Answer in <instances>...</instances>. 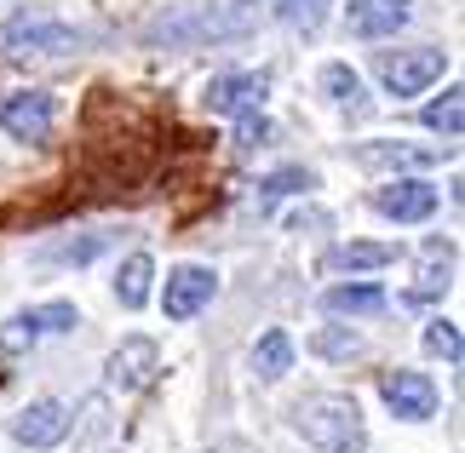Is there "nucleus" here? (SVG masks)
<instances>
[{"mask_svg": "<svg viewBox=\"0 0 465 453\" xmlns=\"http://www.w3.org/2000/svg\"><path fill=\"white\" fill-rule=\"evenodd\" d=\"M380 390H385V408L397 413V419H431V413H437V385L425 373H414V368L385 373Z\"/></svg>", "mask_w": 465, "mask_h": 453, "instance_id": "7", "label": "nucleus"}, {"mask_svg": "<svg viewBox=\"0 0 465 453\" xmlns=\"http://www.w3.org/2000/svg\"><path fill=\"white\" fill-rule=\"evenodd\" d=\"M150 276H155V264H150V252H133L127 264H121V281H115V293L127 310H138V304L150 299Z\"/></svg>", "mask_w": 465, "mask_h": 453, "instance_id": "16", "label": "nucleus"}, {"mask_svg": "<svg viewBox=\"0 0 465 453\" xmlns=\"http://www.w3.org/2000/svg\"><path fill=\"white\" fill-rule=\"evenodd\" d=\"M81 41L86 34L69 29L64 17H52L46 6H24L0 24V52H12V58H64V52H75Z\"/></svg>", "mask_w": 465, "mask_h": 453, "instance_id": "2", "label": "nucleus"}, {"mask_svg": "<svg viewBox=\"0 0 465 453\" xmlns=\"http://www.w3.org/2000/svg\"><path fill=\"white\" fill-rule=\"evenodd\" d=\"M12 437L24 442V448H58L69 437V408L64 402H35L17 413V425H12Z\"/></svg>", "mask_w": 465, "mask_h": 453, "instance_id": "9", "label": "nucleus"}, {"mask_svg": "<svg viewBox=\"0 0 465 453\" xmlns=\"http://www.w3.org/2000/svg\"><path fill=\"white\" fill-rule=\"evenodd\" d=\"M35 339H41V333H35V328H29L24 316H12L6 328H0V350H6V356H24V350H29Z\"/></svg>", "mask_w": 465, "mask_h": 453, "instance_id": "24", "label": "nucleus"}, {"mask_svg": "<svg viewBox=\"0 0 465 453\" xmlns=\"http://www.w3.org/2000/svg\"><path fill=\"white\" fill-rule=\"evenodd\" d=\"M322 304H328L333 316H373V310H385V293L380 287H333Z\"/></svg>", "mask_w": 465, "mask_h": 453, "instance_id": "17", "label": "nucleus"}, {"mask_svg": "<svg viewBox=\"0 0 465 453\" xmlns=\"http://www.w3.org/2000/svg\"><path fill=\"white\" fill-rule=\"evenodd\" d=\"M465 93L460 86H449V93H442L431 110H425V126H431V133H442V138H460L465 133V103H460Z\"/></svg>", "mask_w": 465, "mask_h": 453, "instance_id": "18", "label": "nucleus"}, {"mask_svg": "<svg viewBox=\"0 0 465 453\" xmlns=\"http://www.w3.org/2000/svg\"><path fill=\"white\" fill-rule=\"evenodd\" d=\"M391 259H397V247H385V241H345L328 252L333 270H385Z\"/></svg>", "mask_w": 465, "mask_h": 453, "instance_id": "14", "label": "nucleus"}, {"mask_svg": "<svg viewBox=\"0 0 465 453\" xmlns=\"http://www.w3.org/2000/svg\"><path fill=\"white\" fill-rule=\"evenodd\" d=\"M276 17L288 29H305V34H316L322 29V17H328V0H282L276 6Z\"/></svg>", "mask_w": 465, "mask_h": 453, "instance_id": "20", "label": "nucleus"}, {"mask_svg": "<svg viewBox=\"0 0 465 453\" xmlns=\"http://www.w3.org/2000/svg\"><path fill=\"white\" fill-rule=\"evenodd\" d=\"M52 115H58L52 93H12V98H0V126H6L17 143H46L52 138Z\"/></svg>", "mask_w": 465, "mask_h": 453, "instance_id": "4", "label": "nucleus"}, {"mask_svg": "<svg viewBox=\"0 0 465 453\" xmlns=\"http://www.w3.org/2000/svg\"><path fill=\"white\" fill-rule=\"evenodd\" d=\"M213 453H259V448H253V442H242V437H230V442H219Z\"/></svg>", "mask_w": 465, "mask_h": 453, "instance_id": "28", "label": "nucleus"}, {"mask_svg": "<svg viewBox=\"0 0 465 453\" xmlns=\"http://www.w3.org/2000/svg\"><path fill=\"white\" fill-rule=\"evenodd\" d=\"M253 368H259V379H282V373L293 368V339L282 333V328H271L253 344Z\"/></svg>", "mask_w": 465, "mask_h": 453, "instance_id": "15", "label": "nucleus"}, {"mask_svg": "<svg viewBox=\"0 0 465 453\" xmlns=\"http://www.w3.org/2000/svg\"><path fill=\"white\" fill-rule=\"evenodd\" d=\"M442 150H420V143H362L356 161L362 167H431Z\"/></svg>", "mask_w": 465, "mask_h": 453, "instance_id": "13", "label": "nucleus"}, {"mask_svg": "<svg viewBox=\"0 0 465 453\" xmlns=\"http://www.w3.org/2000/svg\"><path fill=\"white\" fill-rule=\"evenodd\" d=\"M219 29H224V24H213V17H195V24H190V34H219ZM150 34H155V41H178L184 29H173V24H155Z\"/></svg>", "mask_w": 465, "mask_h": 453, "instance_id": "26", "label": "nucleus"}, {"mask_svg": "<svg viewBox=\"0 0 465 453\" xmlns=\"http://www.w3.org/2000/svg\"><path fill=\"white\" fill-rule=\"evenodd\" d=\"M373 212H385V219L397 224H420L437 212V184H425V178H397V184L373 190Z\"/></svg>", "mask_w": 465, "mask_h": 453, "instance_id": "6", "label": "nucleus"}, {"mask_svg": "<svg viewBox=\"0 0 465 453\" xmlns=\"http://www.w3.org/2000/svg\"><path fill=\"white\" fill-rule=\"evenodd\" d=\"M264 138H271V126L247 115V121H242V150H253V143H264Z\"/></svg>", "mask_w": 465, "mask_h": 453, "instance_id": "27", "label": "nucleus"}, {"mask_svg": "<svg viewBox=\"0 0 465 453\" xmlns=\"http://www.w3.org/2000/svg\"><path fill=\"white\" fill-rule=\"evenodd\" d=\"M442 75V52H431V46H414V52H380V81L391 86L397 98H414V93H425Z\"/></svg>", "mask_w": 465, "mask_h": 453, "instance_id": "3", "label": "nucleus"}, {"mask_svg": "<svg viewBox=\"0 0 465 453\" xmlns=\"http://www.w3.org/2000/svg\"><path fill=\"white\" fill-rule=\"evenodd\" d=\"M322 86L333 93L339 110H351V115H362V110H368V103H362V81H356L345 64H328V69H322Z\"/></svg>", "mask_w": 465, "mask_h": 453, "instance_id": "19", "label": "nucleus"}, {"mask_svg": "<svg viewBox=\"0 0 465 453\" xmlns=\"http://www.w3.org/2000/svg\"><path fill=\"white\" fill-rule=\"evenodd\" d=\"M449 276H454V247L431 241V247H425V259H420V276H414V293H408V304H425V299L449 293Z\"/></svg>", "mask_w": 465, "mask_h": 453, "instance_id": "12", "label": "nucleus"}, {"mask_svg": "<svg viewBox=\"0 0 465 453\" xmlns=\"http://www.w3.org/2000/svg\"><path fill=\"white\" fill-rule=\"evenodd\" d=\"M264 93H271V75H219L207 86V110L213 115H253Z\"/></svg>", "mask_w": 465, "mask_h": 453, "instance_id": "8", "label": "nucleus"}, {"mask_svg": "<svg viewBox=\"0 0 465 453\" xmlns=\"http://www.w3.org/2000/svg\"><path fill=\"white\" fill-rule=\"evenodd\" d=\"M425 350L442 356V361H460V328L454 321H431V328H425Z\"/></svg>", "mask_w": 465, "mask_h": 453, "instance_id": "22", "label": "nucleus"}, {"mask_svg": "<svg viewBox=\"0 0 465 453\" xmlns=\"http://www.w3.org/2000/svg\"><path fill=\"white\" fill-rule=\"evenodd\" d=\"M155 344L150 339H127L121 350L110 356V385H121V390H144L150 379H155Z\"/></svg>", "mask_w": 465, "mask_h": 453, "instance_id": "10", "label": "nucleus"}, {"mask_svg": "<svg viewBox=\"0 0 465 453\" xmlns=\"http://www.w3.org/2000/svg\"><path fill=\"white\" fill-rule=\"evenodd\" d=\"M311 344H316V356H333V361H345V356L362 350V344H356V333H333V328H322Z\"/></svg>", "mask_w": 465, "mask_h": 453, "instance_id": "23", "label": "nucleus"}, {"mask_svg": "<svg viewBox=\"0 0 465 453\" xmlns=\"http://www.w3.org/2000/svg\"><path fill=\"white\" fill-rule=\"evenodd\" d=\"M213 293H219V276H213V270H202V264H178L173 276H167L161 310H167V321H190Z\"/></svg>", "mask_w": 465, "mask_h": 453, "instance_id": "5", "label": "nucleus"}, {"mask_svg": "<svg viewBox=\"0 0 465 453\" xmlns=\"http://www.w3.org/2000/svg\"><path fill=\"white\" fill-rule=\"evenodd\" d=\"M288 190H311V172H276V178H264V202H271V195H288Z\"/></svg>", "mask_w": 465, "mask_h": 453, "instance_id": "25", "label": "nucleus"}, {"mask_svg": "<svg viewBox=\"0 0 465 453\" xmlns=\"http://www.w3.org/2000/svg\"><path fill=\"white\" fill-rule=\"evenodd\" d=\"M293 430L322 453H362L368 430H362V408L351 396H305L293 408Z\"/></svg>", "mask_w": 465, "mask_h": 453, "instance_id": "1", "label": "nucleus"}, {"mask_svg": "<svg viewBox=\"0 0 465 453\" xmlns=\"http://www.w3.org/2000/svg\"><path fill=\"white\" fill-rule=\"evenodd\" d=\"M24 321L35 333H64L75 328V304H46V310H24Z\"/></svg>", "mask_w": 465, "mask_h": 453, "instance_id": "21", "label": "nucleus"}, {"mask_svg": "<svg viewBox=\"0 0 465 453\" xmlns=\"http://www.w3.org/2000/svg\"><path fill=\"white\" fill-rule=\"evenodd\" d=\"M402 24H408V0H351V34L380 41V34H397Z\"/></svg>", "mask_w": 465, "mask_h": 453, "instance_id": "11", "label": "nucleus"}]
</instances>
